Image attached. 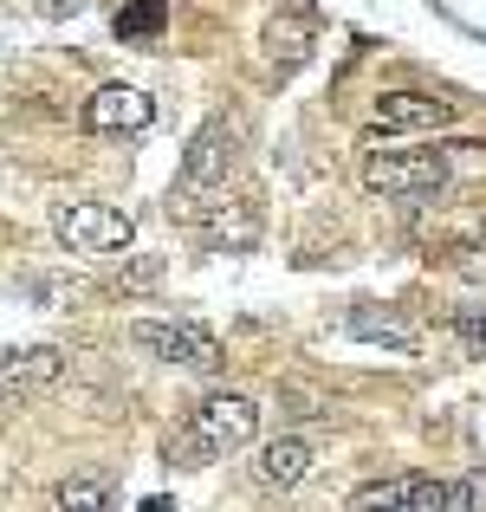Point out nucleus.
Masks as SVG:
<instances>
[{
	"mask_svg": "<svg viewBox=\"0 0 486 512\" xmlns=\"http://www.w3.org/2000/svg\"><path fill=\"white\" fill-rule=\"evenodd\" d=\"M253 441H260V402L221 389V396H201L195 409H188V422L175 428V441H169V461L208 467V461H227V454L253 448Z\"/></svg>",
	"mask_w": 486,
	"mask_h": 512,
	"instance_id": "obj_1",
	"label": "nucleus"
},
{
	"mask_svg": "<svg viewBox=\"0 0 486 512\" xmlns=\"http://www.w3.org/2000/svg\"><path fill=\"white\" fill-rule=\"evenodd\" d=\"M454 150L461 143H428V150H376L363 163V188L383 201H422L435 188H448L454 175Z\"/></svg>",
	"mask_w": 486,
	"mask_h": 512,
	"instance_id": "obj_2",
	"label": "nucleus"
},
{
	"mask_svg": "<svg viewBox=\"0 0 486 512\" xmlns=\"http://www.w3.org/2000/svg\"><path fill=\"white\" fill-rule=\"evenodd\" d=\"M130 344L156 363H175V370H195V376H214L221 370V338L195 318H130Z\"/></svg>",
	"mask_w": 486,
	"mask_h": 512,
	"instance_id": "obj_3",
	"label": "nucleus"
},
{
	"mask_svg": "<svg viewBox=\"0 0 486 512\" xmlns=\"http://www.w3.org/2000/svg\"><path fill=\"white\" fill-rule=\"evenodd\" d=\"M52 234H59L65 253H124L137 240V221L124 208H104V201H59Z\"/></svg>",
	"mask_w": 486,
	"mask_h": 512,
	"instance_id": "obj_4",
	"label": "nucleus"
},
{
	"mask_svg": "<svg viewBox=\"0 0 486 512\" xmlns=\"http://www.w3.org/2000/svg\"><path fill=\"white\" fill-rule=\"evenodd\" d=\"M350 512H448V480L435 474H383L350 493Z\"/></svg>",
	"mask_w": 486,
	"mask_h": 512,
	"instance_id": "obj_5",
	"label": "nucleus"
},
{
	"mask_svg": "<svg viewBox=\"0 0 486 512\" xmlns=\"http://www.w3.org/2000/svg\"><path fill=\"white\" fill-rule=\"evenodd\" d=\"M454 98H435V91H383L370 111V124L383 137H422V130H448L454 124Z\"/></svg>",
	"mask_w": 486,
	"mask_h": 512,
	"instance_id": "obj_6",
	"label": "nucleus"
},
{
	"mask_svg": "<svg viewBox=\"0 0 486 512\" xmlns=\"http://www.w3.org/2000/svg\"><path fill=\"white\" fill-rule=\"evenodd\" d=\"M85 130H98V137H124V130H150L156 124V98L137 85H98L85 98Z\"/></svg>",
	"mask_w": 486,
	"mask_h": 512,
	"instance_id": "obj_7",
	"label": "nucleus"
},
{
	"mask_svg": "<svg viewBox=\"0 0 486 512\" xmlns=\"http://www.w3.org/2000/svg\"><path fill=\"white\" fill-rule=\"evenodd\" d=\"M59 376H65V350H59V344H20V350H0V396H7V402L46 396Z\"/></svg>",
	"mask_w": 486,
	"mask_h": 512,
	"instance_id": "obj_8",
	"label": "nucleus"
},
{
	"mask_svg": "<svg viewBox=\"0 0 486 512\" xmlns=\"http://www.w3.org/2000/svg\"><path fill=\"white\" fill-rule=\"evenodd\" d=\"M227 169H234V130L214 117V124L195 130V143L182 150V169H175V188L182 195H201V188L227 182Z\"/></svg>",
	"mask_w": 486,
	"mask_h": 512,
	"instance_id": "obj_9",
	"label": "nucleus"
},
{
	"mask_svg": "<svg viewBox=\"0 0 486 512\" xmlns=\"http://www.w3.org/2000/svg\"><path fill=\"white\" fill-rule=\"evenodd\" d=\"M195 234L208 240L214 253H227V247H253V240H260V214H253L247 201H221V208H195Z\"/></svg>",
	"mask_w": 486,
	"mask_h": 512,
	"instance_id": "obj_10",
	"label": "nucleus"
},
{
	"mask_svg": "<svg viewBox=\"0 0 486 512\" xmlns=\"http://www.w3.org/2000/svg\"><path fill=\"white\" fill-rule=\"evenodd\" d=\"M312 461H318V454H312V441H305V435H279V441H266V448H260V461H253V467H260L266 487L286 493V487H299V480L312 474Z\"/></svg>",
	"mask_w": 486,
	"mask_h": 512,
	"instance_id": "obj_11",
	"label": "nucleus"
},
{
	"mask_svg": "<svg viewBox=\"0 0 486 512\" xmlns=\"http://www.w3.org/2000/svg\"><path fill=\"white\" fill-rule=\"evenodd\" d=\"M117 506V480L104 467H85V474H65L52 487V512H111Z\"/></svg>",
	"mask_w": 486,
	"mask_h": 512,
	"instance_id": "obj_12",
	"label": "nucleus"
},
{
	"mask_svg": "<svg viewBox=\"0 0 486 512\" xmlns=\"http://www.w3.org/2000/svg\"><path fill=\"white\" fill-rule=\"evenodd\" d=\"M344 331L363 344H389V350H415V331L402 325L396 312H376V305H357V312H344Z\"/></svg>",
	"mask_w": 486,
	"mask_h": 512,
	"instance_id": "obj_13",
	"label": "nucleus"
},
{
	"mask_svg": "<svg viewBox=\"0 0 486 512\" xmlns=\"http://www.w3.org/2000/svg\"><path fill=\"white\" fill-rule=\"evenodd\" d=\"M266 59H273L279 72L305 65V59H312V20H273V26H266Z\"/></svg>",
	"mask_w": 486,
	"mask_h": 512,
	"instance_id": "obj_14",
	"label": "nucleus"
},
{
	"mask_svg": "<svg viewBox=\"0 0 486 512\" xmlns=\"http://www.w3.org/2000/svg\"><path fill=\"white\" fill-rule=\"evenodd\" d=\"M162 20H169V0H130V7H117V39H150V33H162Z\"/></svg>",
	"mask_w": 486,
	"mask_h": 512,
	"instance_id": "obj_15",
	"label": "nucleus"
},
{
	"mask_svg": "<svg viewBox=\"0 0 486 512\" xmlns=\"http://www.w3.org/2000/svg\"><path fill=\"white\" fill-rule=\"evenodd\" d=\"M26 292H33L46 312H72V299L85 286H78V279H65V273H33V279H26Z\"/></svg>",
	"mask_w": 486,
	"mask_h": 512,
	"instance_id": "obj_16",
	"label": "nucleus"
},
{
	"mask_svg": "<svg viewBox=\"0 0 486 512\" xmlns=\"http://www.w3.org/2000/svg\"><path fill=\"white\" fill-rule=\"evenodd\" d=\"M448 512H486V474L448 480Z\"/></svg>",
	"mask_w": 486,
	"mask_h": 512,
	"instance_id": "obj_17",
	"label": "nucleus"
},
{
	"mask_svg": "<svg viewBox=\"0 0 486 512\" xmlns=\"http://www.w3.org/2000/svg\"><path fill=\"white\" fill-rule=\"evenodd\" d=\"M454 338L467 350H486V312L480 305H461V312H454Z\"/></svg>",
	"mask_w": 486,
	"mask_h": 512,
	"instance_id": "obj_18",
	"label": "nucleus"
},
{
	"mask_svg": "<svg viewBox=\"0 0 486 512\" xmlns=\"http://www.w3.org/2000/svg\"><path fill=\"white\" fill-rule=\"evenodd\" d=\"M39 13H46V20H78V13H85V0H33Z\"/></svg>",
	"mask_w": 486,
	"mask_h": 512,
	"instance_id": "obj_19",
	"label": "nucleus"
},
{
	"mask_svg": "<svg viewBox=\"0 0 486 512\" xmlns=\"http://www.w3.org/2000/svg\"><path fill=\"white\" fill-rule=\"evenodd\" d=\"M143 512H175V500H169V493H156V500H143Z\"/></svg>",
	"mask_w": 486,
	"mask_h": 512,
	"instance_id": "obj_20",
	"label": "nucleus"
}]
</instances>
